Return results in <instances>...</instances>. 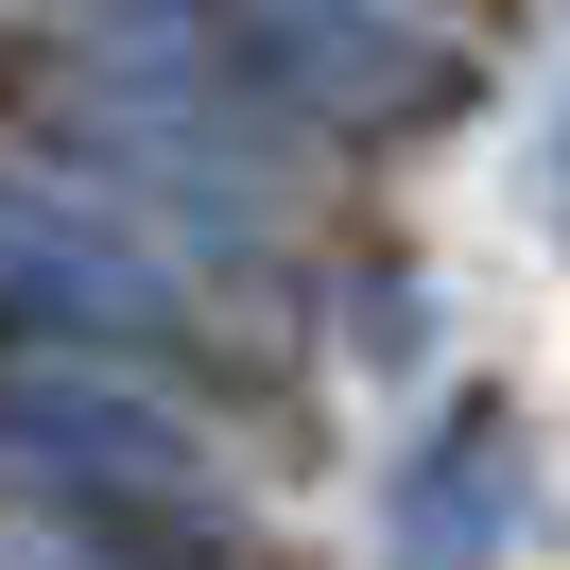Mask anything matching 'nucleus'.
<instances>
[{
	"mask_svg": "<svg viewBox=\"0 0 570 570\" xmlns=\"http://www.w3.org/2000/svg\"><path fill=\"white\" fill-rule=\"evenodd\" d=\"M553 190H570V121H553Z\"/></svg>",
	"mask_w": 570,
	"mask_h": 570,
	"instance_id": "obj_3",
	"label": "nucleus"
},
{
	"mask_svg": "<svg viewBox=\"0 0 570 570\" xmlns=\"http://www.w3.org/2000/svg\"><path fill=\"white\" fill-rule=\"evenodd\" d=\"M501 553H519V415L450 397V432L397 466V570H501Z\"/></svg>",
	"mask_w": 570,
	"mask_h": 570,
	"instance_id": "obj_1",
	"label": "nucleus"
},
{
	"mask_svg": "<svg viewBox=\"0 0 570 570\" xmlns=\"http://www.w3.org/2000/svg\"><path fill=\"white\" fill-rule=\"evenodd\" d=\"M0 312H52V328H156V259H121L87 208L0 190Z\"/></svg>",
	"mask_w": 570,
	"mask_h": 570,
	"instance_id": "obj_2",
	"label": "nucleus"
}]
</instances>
